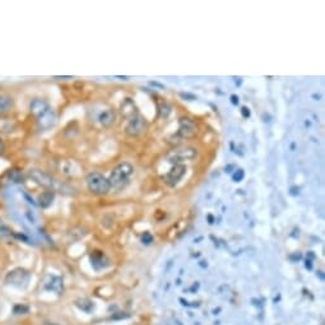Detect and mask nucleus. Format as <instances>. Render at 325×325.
<instances>
[{
    "mask_svg": "<svg viewBox=\"0 0 325 325\" xmlns=\"http://www.w3.org/2000/svg\"><path fill=\"white\" fill-rule=\"evenodd\" d=\"M9 177L13 183H22V175L18 170H10L9 171Z\"/></svg>",
    "mask_w": 325,
    "mask_h": 325,
    "instance_id": "obj_17",
    "label": "nucleus"
},
{
    "mask_svg": "<svg viewBox=\"0 0 325 325\" xmlns=\"http://www.w3.org/2000/svg\"><path fill=\"white\" fill-rule=\"evenodd\" d=\"M298 190H300L298 187H295V186L291 187V194H292V195H297V194H298Z\"/></svg>",
    "mask_w": 325,
    "mask_h": 325,
    "instance_id": "obj_23",
    "label": "nucleus"
},
{
    "mask_svg": "<svg viewBox=\"0 0 325 325\" xmlns=\"http://www.w3.org/2000/svg\"><path fill=\"white\" fill-rule=\"evenodd\" d=\"M196 149L191 147H178L174 148L167 153V161L175 163V165H181L184 161H191L196 157Z\"/></svg>",
    "mask_w": 325,
    "mask_h": 325,
    "instance_id": "obj_3",
    "label": "nucleus"
},
{
    "mask_svg": "<svg viewBox=\"0 0 325 325\" xmlns=\"http://www.w3.org/2000/svg\"><path fill=\"white\" fill-rule=\"evenodd\" d=\"M151 84H152V86H156V87H160L161 89H163V88H165V87L162 86V84H160V83H157V82H151Z\"/></svg>",
    "mask_w": 325,
    "mask_h": 325,
    "instance_id": "obj_25",
    "label": "nucleus"
},
{
    "mask_svg": "<svg viewBox=\"0 0 325 325\" xmlns=\"http://www.w3.org/2000/svg\"><path fill=\"white\" fill-rule=\"evenodd\" d=\"M133 172H134V168L130 163L123 162V163L117 165L112 170L110 177L107 178L108 184H110V187L116 189V190H121L123 187H125L128 185L130 176L133 175Z\"/></svg>",
    "mask_w": 325,
    "mask_h": 325,
    "instance_id": "obj_1",
    "label": "nucleus"
},
{
    "mask_svg": "<svg viewBox=\"0 0 325 325\" xmlns=\"http://www.w3.org/2000/svg\"><path fill=\"white\" fill-rule=\"evenodd\" d=\"M231 102H232V105H238V97L236 94H232L231 96Z\"/></svg>",
    "mask_w": 325,
    "mask_h": 325,
    "instance_id": "obj_22",
    "label": "nucleus"
},
{
    "mask_svg": "<svg viewBox=\"0 0 325 325\" xmlns=\"http://www.w3.org/2000/svg\"><path fill=\"white\" fill-rule=\"evenodd\" d=\"M196 134V126L191 119L181 117L178 121V135L184 139H190L195 137Z\"/></svg>",
    "mask_w": 325,
    "mask_h": 325,
    "instance_id": "obj_8",
    "label": "nucleus"
},
{
    "mask_svg": "<svg viewBox=\"0 0 325 325\" xmlns=\"http://www.w3.org/2000/svg\"><path fill=\"white\" fill-rule=\"evenodd\" d=\"M186 174V167L184 165H175L168 174L165 176V183L168 185V186H175L180 183V180H181Z\"/></svg>",
    "mask_w": 325,
    "mask_h": 325,
    "instance_id": "obj_9",
    "label": "nucleus"
},
{
    "mask_svg": "<svg viewBox=\"0 0 325 325\" xmlns=\"http://www.w3.org/2000/svg\"><path fill=\"white\" fill-rule=\"evenodd\" d=\"M51 106L49 105V102L42 100V98H36L33 100L31 103H29V111L31 114L34 116V117H37L40 116L42 112H45L46 110H49Z\"/></svg>",
    "mask_w": 325,
    "mask_h": 325,
    "instance_id": "obj_10",
    "label": "nucleus"
},
{
    "mask_svg": "<svg viewBox=\"0 0 325 325\" xmlns=\"http://www.w3.org/2000/svg\"><path fill=\"white\" fill-rule=\"evenodd\" d=\"M4 148H5V147H4V142L2 140V138H0V154L4 152Z\"/></svg>",
    "mask_w": 325,
    "mask_h": 325,
    "instance_id": "obj_24",
    "label": "nucleus"
},
{
    "mask_svg": "<svg viewBox=\"0 0 325 325\" xmlns=\"http://www.w3.org/2000/svg\"><path fill=\"white\" fill-rule=\"evenodd\" d=\"M244 176H245V174H244V171H242V170H237V171H236V172L232 175V178L235 180L236 183H240V181H241V180L244 178Z\"/></svg>",
    "mask_w": 325,
    "mask_h": 325,
    "instance_id": "obj_19",
    "label": "nucleus"
},
{
    "mask_svg": "<svg viewBox=\"0 0 325 325\" xmlns=\"http://www.w3.org/2000/svg\"><path fill=\"white\" fill-rule=\"evenodd\" d=\"M56 79H66V78H71V77H55Z\"/></svg>",
    "mask_w": 325,
    "mask_h": 325,
    "instance_id": "obj_26",
    "label": "nucleus"
},
{
    "mask_svg": "<svg viewBox=\"0 0 325 325\" xmlns=\"http://www.w3.org/2000/svg\"><path fill=\"white\" fill-rule=\"evenodd\" d=\"M13 106V98L8 94H0V114L8 112Z\"/></svg>",
    "mask_w": 325,
    "mask_h": 325,
    "instance_id": "obj_14",
    "label": "nucleus"
},
{
    "mask_svg": "<svg viewBox=\"0 0 325 325\" xmlns=\"http://www.w3.org/2000/svg\"><path fill=\"white\" fill-rule=\"evenodd\" d=\"M13 235V231L3 222V219H0V237H9Z\"/></svg>",
    "mask_w": 325,
    "mask_h": 325,
    "instance_id": "obj_15",
    "label": "nucleus"
},
{
    "mask_svg": "<svg viewBox=\"0 0 325 325\" xmlns=\"http://www.w3.org/2000/svg\"><path fill=\"white\" fill-rule=\"evenodd\" d=\"M241 114H242L244 117H249V116H250V110H249L247 107H242V108H241Z\"/></svg>",
    "mask_w": 325,
    "mask_h": 325,
    "instance_id": "obj_21",
    "label": "nucleus"
},
{
    "mask_svg": "<svg viewBox=\"0 0 325 325\" xmlns=\"http://www.w3.org/2000/svg\"><path fill=\"white\" fill-rule=\"evenodd\" d=\"M86 183H87V187L91 192L96 195H103L107 194L110 191V184H108V180L98 174V172H91L88 174V176L86 177Z\"/></svg>",
    "mask_w": 325,
    "mask_h": 325,
    "instance_id": "obj_2",
    "label": "nucleus"
},
{
    "mask_svg": "<svg viewBox=\"0 0 325 325\" xmlns=\"http://www.w3.org/2000/svg\"><path fill=\"white\" fill-rule=\"evenodd\" d=\"M115 119H116L115 111L111 110V108H108V110H105V111H102V112L100 114L98 121L101 123L102 126L108 128V126H111V125L115 123Z\"/></svg>",
    "mask_w": 325,
    "mask_h": 325,
    "instance_id": "obj_13",
    "label": "nucleus"
},
{
    "mask_svg": "<svg viewBox=\"0 0 325 325\" xmlns=\"http://www.w3.org/2000/svg\"><path fill=\"white\" fill-rule=\"evenodd\" d=\"M29 279V274L22 268H17L10 270L7 277H5V282L10 286H16V287H23L26 286Z\"/></svg>",
    "mask_w": 325,
    "mask_h": 325,
    "instance_id": "obj_6",
    "label": "nucleus"
},
{
    "mask_svg": "<svg viewBox=\"0 0 325 325\" xmlns=\"http://www.w3.org/2000/svg\"><path fill=\"white\" fill-rule=\"evenodd\" d=\"M54 199H55V192H54V190H45V191H42L41 194L38 195L37 201H38V205H40L41 208H49L51 204H52Z\"/></svg>",
    "mask_w": 325,
    "mask_h": 325,
    "instance_id": "obj_12",
    "label": "nucleus"
},
{
    "mask_svg": "<svg viewBox=\"0 0 325 325\" xmlns=\"http://www.w3.org/2000/svg\"><path fill=\"white\" fill-rule=\"evenodd\" d=\"M36 121H37L40 130H49L52 126H55V124L57 121V116H56L55 111L50 107L49 110H46L40 116L36 117Z\"/></svg>",
    "mask_w": 325,
    "mask_h": 325,
    "instance_id": "obj_7",
    "label": "nucleus"
},
{
    "mask_svg": "<svg viewBox=\"0 0 325 325\" xmlns=\"http://www.w3.org/2000/svg\"><path fill=\"white\" fill-rule=\"evenodd\" d=\"M147 128V121L140 115H135L129 119V121L125 126V133L129 137H138Z\"/></svg>",
    "mask_w": 325,
    "mask_h": 325,
    "instance_id": "obj_5",
    "label": "nucleus"
},
{
    "mask_svg": "<svg viewBox=\"0 0 325 325\" xmlns=\"http://www.w3.org/2000/svg\"><path fill=\"white\" fill-rule=\"evenodd\" d=\"M28 177L32 178L37 185L43 186L47 190H52L54 186H55V180L49 174L38 170V168H31L28 171Z\"/></svg>",
    "mask_w": 325,
    "mask_h": 325,
    "instance_id": "obj_4",
    "label": "nucleus"
},
{
    "mask_svg": "<svg viewBox=\"0 0 325 325\" xmlns=\"http://www.w3.org/2000/svg\"><path fill=\"white\" fill-rule=\"evenodd\" d=\"M180 96H181L183 98H185V100H187V101H195L196 100V96L195 94H191V93H185V92H181L180 93Z\"/></svg>",
    "mask_w": 325,
    "mask_h": 325,
    "instance_id": "obj_20",
    "label": "nucleus"
},
{
    "mask_svg": "<svg viewBox=\"0 0 325 325\" xmlns=\"http://www.w3.org/2000/svg\"><path fill=\"white\" fill-rule=\"evenodd\" d=\"M171 114V106L168 105V103H162L161 106H160V115L162 116V117H167L168 115Z\"/></svg>",
    "mask_w": 325,
    "mask_h": 325,
    "instance_id": "obj_16",
    "label": "nucleus"
},
{
    "mask_svg": "<svg viewBox=\"0 0 325 325\" xmlns=\"http://www.w3.org/2000/svg\"><path fill=\"white\" fill-rule=\"evenodd\" d=\"M120 112L126 119H130L137 115V106L131 98H125L120 106Z\"/></svg>",
    "mask_w": 325,
    "mask_h": 325,
    "instance_id": "obj_11",
    "label": "nucleus"
},
{
    "mask_svg": "<svg viewBox=\"0 0 325 325\" xmlns=\"http://www.w3.org/2000/svg\"><path fill=\"white\" fill-rule=\"evenodd\" d=\"M28 311V307L27 306H23V305H16L14 309H13V312L16 315H19V314H23V312H27Z\"/></svg>",
    "mask_w": 325,
    "mask_h": 325,
    "instance_id": "obj_18",
    "label": "nucleus"
},
{
    "mask_svg": "<svg viewBox=\"0 0 325 325\" xmlns=\"http://www.w3.org/2000/svg\"><path fill=\"white\" fill-rule=\"evenodd\" d=\"M46 325H56V324H49V323H47V324H46Z\"/></svg>",
    "mask_w": 325,
    "mask_h": 325,
    "instance_id": "obj_27",
    "label": "nucleus"
}]
</instances>
